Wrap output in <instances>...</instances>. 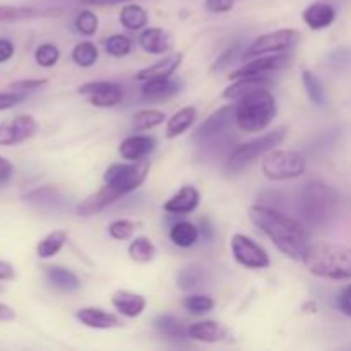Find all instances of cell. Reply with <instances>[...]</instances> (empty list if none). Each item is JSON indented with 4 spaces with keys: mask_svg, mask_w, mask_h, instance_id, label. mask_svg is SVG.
<instances>
[{
    "mask_svg": "<svg viewBox=\"0 0 351 351\" xmlns=\"http://www.w3.org/2000/svg\"><path fill=\"white\" fill-rule=\"evenodd\" d=\"M195 119H197V110L194 106H185V108L178 110L167 123V129H165V137L167 139H175V137L182 136L184 132H187L192 125H194Z\"/></svg>",
    "mask_w": 351,
    "mask_h": 351,
    "instance_id": "cell-26",
    "label": "cell"
},
{
    "mask_svg": "<svg viewBox=\"0 0 351 351\" xmlns=\"http://www.w3.org/2000/svg\"><path fill=\"white\" fill-rule=\"evenodd\" d=\"M47 84H48L47 79H23V81L10 82L9 91L24 93V95H29V93L40 91V89L43 88V86H47Z\"/></svg>",
    "mask_w": 351,
    "mask_h": 351,
    "instance_id": "cell-43",
    "label": "cell"
},
{
    "mask_svg": "<svg viewBox=\"0 0 351 351\" xmlns=\"http://www.w3.org/2000/svg\"><path fill=\"white\" fill-rule=\"evenodd\" d=\"M14 55V45L10 40H3L0 38V64L10 60Z\"/></svg>",
    "mask_w": 351,
    "mask_h": 351,
    "instance_id": "cell-49",
    "label": "cell"
},
{
    "mask_svg": "<svg viewBox=\"0 0 351 351\" xmlns=\"http://www.w3.org/2000/svg\"><path fill=\"white\" fill-rule=\"evenodd\" d=\"M127 252H129V257L134 263L147 264L154 259V256H156V247H154V243L151 242L147 237H136V239L130 242Z\"/></svg>",
    "mask_w": 351,
    "mask_h": 351,
    "instance_id": "cell-31",
    "label": "cell"
},
{
    "mask_svg": "<svg viewBox=\"0 0 351 351\" xmlns=\"http://www.w3.org/2000/svg\"><path fill=\"white\" fill-rule=\"evenodd\" d=\"M16 317L12 308L5 304H0V321H12Z\"/></svg>",
    "mask_w": 351,
    "mask_h": 351,
    "instance_id": "cell-53",
    "label": "cell"
},
{
    "mask_svg": "<svg viewBox=\"0 0 351 351\" xmlns=\"http://www.w3.org/2000/svg\"><path fill=\"white\" fill-rule=\"evenodd\" d=\"M182 58H184V53H180V51H175V53L167 55V57L154 62V64L149 65V67L141 69V71L137 72L136 79L141 82H146L149 81V79L171 77V75L175 74V71L180 67Z\"/></svg>",
    "mask_w": 351,
    "mask_h": 351,
    "instance_id": "cell-18",
    "label": "cell"
},
{
    "mask_svg": "<svg viewBox=\"0 0 351 351\" xmlns=\"http://www.w3.org/2000/svg\"><path fill=\"white\" fill-rule=\"evenodd\" d=\"M72 60L79 67H91L98 60V47L93 41H81L72 50Z\"/></svg>",
    "mask_w": 351,
    "mask_h": 351,
    "instance_id": "cell-36",
    "label": "cell"
},
{
    "mask_svg": "<svg viewBox=\"0 0 351 351\" xmlns=\"http://www.w3.org/2000/svg\"><path fill=\"white\" fill-rule=\"evenodd\" d=\"M139 45L147 53L163 55L173 48V40L163 27H147L139 34Z\"/></svg>",
    "mask_w": 351,
    "mask_h": 351,
    "instance_id": "cell-20",
    "label": "cell"
},
{
    "mask_svg": "<svg viewBox=\"0 0 351 351\" xmlns=\"http://www.w3.org/2000/svg\"><path fill=\"white\" fill-rule=\"evenodd\" d=\"M120 23L125 29L139 31L147 24V12L141 5H125L120 10Z\"/></svg>",
    "mask_w": 351,
    "mask_h": 351,
    "instance_id": "cell-34",
    "label": "cell"
},
{
    "mask_svg": "<svg viewBox=\"0 0 351 351\" xmlns=\"http://www.w3.org/2000/svg\"><path fill=\"white\" fill-rule=\"evenodd\" d=\"M331 62L332 65H346L351 62V51L348 50H336L335 53H331Z\"/></svg>",
    "mask_w": 351,
    "mask_h": 351,
    "instance_id": "cell-50",
    "label": "cell"
},
{
    "mask_svg": "<svg viewBox=\"0 0 351 351\" xmlns=\"http://www.w3.org/2000/svg\"><path fill=\"white\" fill-rule=\"evenodd\" d=\"M105 48L112 57L120 58L130 53V50H132V41H130V38L123 36V34H113V36H110L105 41Z\"/></svg>",
    "mask_w": 351,
    "mask_h": 351,
    "instance_id": "cell-39",
    "label": "cell"
},
{
    "mask_svg": "<svg viewBox=\"0 0 351 351\" xmlns=\"http://www.w3.org/2000/svg\"><path fill=\"white\" fill-rule=\"evenodd\" d=\"M336 305H338V308L343 314L351 317V283L346 285V287L339 291L338 298H336Z\"/></svg>",
    "mask_w": 351,
    "mask_h": 351,
    "instance_id": "cell-46",
    "label": "cell"
},
{
    "mask_svg": "<svg viewBox=\"0 0 351 351\" xmlns=\"http://www.w3.org/2000/svg\"><path fill=\"white\" fill-rule=\"evenodd\" d=\"M120 197H123V195L119 191H115V189L105 184L98 192H95V194L86 197L82 202H79L77 208H75V213L79 216H93L96 213L103 211L105 208H108V206H112Z\"/></svg>",
    "mask_w": 351,
    "mask_h": 351,
    "instance_id": "cell-14",
    "label": "cell"
},
{
    "mask_svg": "<svg viewBox=\"0 0 351 351\" xmlns=\"http://www.w3.org/2000/svg\"><path fill=\"white\" fill-rule=\"evenodd\" d=\"M139 226V221H132V219H117V221H113L112 225L108 226V233L110 237L115 240H129Z\"/></svg>",
    "mask_w": 351,
    "mask_h": 351,
    "instance_id": "cell-38",
    "label": "cell"
},
{
    "mask_svg": "<svg viewBox=\"0 0 351 351\" xmlns=\"http://www.w3.org/2000/svg\"><path fill=\"white\" fill-rule=\"evenodd\" d=\"M182 89L180 79H149L143 86V98L147 101H163L171 98Z\"/></svg>",
    "mask_w": 351,
    "mask_h": 351,
    "instance_id": "cell-21",
    "label": "cell"
},
{
    "mask_svg": "<svg viewBox=\"0 0 351 351\" xmlns=\"http://www.w3.org/2000/svg\"><path fill=\"white\" fill-rule=\"evenodd\" d=\"M154 149H156V139L154 137L136 134V136H129L127 139L122 141L119 153L123 160L139 161L149 156Z\"/></svg>",
    "mask_w": 351,
    "mask_h": 351,
    "instance_id": "cell-16",
    "label": "cell"
},
{
    "mask_svg": "<svg viewBox=\"0 0 351 351\" xmlns=\"http://www.w3.org/2000/svg\"><path fill=\"white\" fill-rule=\"evenodd\" d=\"M75 317L79 319L81 324L91 329H115L122 328V319L117 317L112 312H106L99 307H84L77 311Z\"/></svg>",
    "mask_w": 351,
    "mask_h": 351,
    "instance_id": "cell-17",
    "label": "cell"
},
{
    "mask_svg": "<svg viewBox=\"0 0 351 351\" xmlns=\"http://www.w3.org/2000/svg\"><path fill=\"white\" fill-rule=\"evenodd\" d=\"M305 168H307L305 156L293 149H273L263 160L264 177L274 182L298 178L305 173Z\"/></svg>",
    "mask_w": 351,
    "mask_h": 351,
    "instance_id": "cell-7",
    "label": "cell"
},
{
    "mask_svg": "<svg viewBox=\"0 0 351 351\" xmlns=\"http://www.w3.org/2000/svg\"><path fill=\"white\" fill-rule=\"evenodd\" d=\"M298 31L290 29H276L271 31V33L261 34L257 40H254L252 45L243 50L242 58L243 60H250V58L263 57V55H271V53H285V51L290 50L298 40Z\"/></svg>",
    "mask_w": 351,
    "mask_h": 351,
    "instance_id": "cell-9",
    "label": "cell"
},
{
    "mask_svg": "<svg viewBox=\"0 0 351 351\" xmlns=\"http://www.w3.org/2000/svg\"><path fill=\"white\" fill-rule=\"evenodd\" d=\"M79 93L89 96L91 105L98 106V108H110V106L119 105L123 96L120 86L108 81H95L88 82V84H82L79 88Z\"/></svg>",
    "mask_w": 351,
    "mask_h": 351,
    "instance_id": "cell-13",
    "label": "cell"
},
{
    "mask_svg": "<svg viewBox=\"0 0 351 351\" xmlns=\"http://www.w3.org/2000/svg\"><path fill=\"white\" fill-rule=\"evenodd\" d=\"M185 311H189L194 315H202L206 312L213 311L215 307V300L208 295H191V297H185L184 302H182Z\"/></svg>",
    "mask_w": 351,
    "mask_h": 351,
    "instance_id": "cell-37",
    "label": "cell"
},
{
    "mask_svg": "<svg viewBox=\"0 0 351 351\" xmlns=\"http://www.w3.org/2000/svg\"><path fill=\"white\" fill-rule=\"evenodd\" d=\"M24 99H26V95H24V93H0V112H2V110L14 108V106L19 105L21 101H24Z\"/></svg>",
    "mask_w": 351,
    "mask_h": 351,
    "instance_id": "cell-45",
    "label": "cell"
},
{
    "mask_svg": "<svg viewBox=\"0 0 351 351\" xmlns=\"http://www.w3.org/2000/svg\"><path fill=\"white\" fill-rule=\"evenodd\" d=\"M58 58H60V50L51 43L40 45L34 51V60L40 67H53Z\"/></svg>",
    "mask_w": 351,
    "mask_h": 351,
    "instance_id": "cell-41",
    "label": "cell"
},
{
    "mask_svg": "<svg viewBox=\"0 0 351 351\" xmlns=\"http://www.w3.org/2000/svg\"><path fill=\"white\" fill-rule=\"evenodd\" d=\"M14 177V167L7 158L0 156V189L5 187Z\"/></svg>",
    "mask_w": 351,
    "mask_h": 351,
    "instance_id": "cell-48",
    "label": "cell"
},
{
    "mask_svg": "<svg viewBox=\"0 0 351 351\" xmlns=\"http://www.w3.org/2000/svg\"><path fill=\"white\" fill-rule=\"evenodd\" d=\"M202 281H204V274H202V271L197 269V267H187V269L180 271L177 278L178 287L185 291L195 290V288L201 287Z\"/></svg>",
    "mask_w": 351,
    "mask_h": 351,
    "instance_id": "cell-40",
    "label": "cell"
},
{
    "mask_svg": "<svg viewBox=\"0 0 351 351\" xmlns=\"http://www.w3.org/2000/svg\"><path fill=\"white\" fill-rule=\"evenodd\" d=\"M47 278L51 283V287H55L57 290L65 291V293H72V291H77L81 288V281L75 276L72 271L65 269L60 266H50L47 267Z\"/></svg>",
    "mask_w": 351,
    "mask_h": 351,
    "instance_id": "cell-27",
    "label": "cell"
},
{
    "mask_svg": "<svg viewBox=\"0 0 351 351\" xmlns=\"http://www.w3.org/2000/svg\"><path fill=\"white\" fill-rule=\"evenodd\" d=\"M237 0H206V9L213 14L230 12L235 7Z\"/></svg>",
    "mask_w": 351,
    "mask_h": 351,
    "instance_id": "cell-47",
    "label": "cell"
},
{
    "mask_svg": "<svg viewBox=\"0 0 351 351\" xmlns=\"http://www.w3.org/2000/svg\"><path fill=\"white\" fill-rule=\"evenodd\" d=\"M249 216L254 225L276 245L280 252L293 261H302L305 250L311 245L307 225L263 204L250 206Z\"/></svg>",
    "mask_w": 351,
    "mask_h": 351,
    "instance_id": "cell-1",
    "label": "cell"
},
{
    "mask_svg": "<svg viewBox=\"0 0 351 351\" xmlns=\"http://www.w3.org/2000/svg\"><path fill=\"white\" fill-rule=\"evenodd\" d=\"M288 129L287 127H278V129L271 130V132L264 134V136L257 137V139L250 141V143L240 144L235 149L230 153L228 160H226V170L230 173H237V171H242L243 168L250 167L257 158L266 156L269 151H273L274 147L280 146L281 143L287 137Z\"/></svg>",
    "mask_w": 351,
    "mask_h": 351,
    "instance_id": "cell-5",
    "label": "cell"
},
{
    "mask_svg": "<svg viewBox=\"0 0 351 351\" xmlns=\"http://www.w3.org/2000/svg\"><path fill=\"white\" fill-rule=\"evenodd\" d=\"M165 119H167V115H165V112H161V110H156V108L141 110V112H137L136 115H134L132 127L136 132H143V130H149V129H154V127L161 125Z\"/></svg>",
    "mask_w": 351,
    "mask_h": 351,
    "instance_id": "cell-35",
    "label": "cell"
},
{
    "mask_svg": "<svg viewBox=\"0 0 351 351\" xmlns=\"http://www.w3.org/2000/svg\"><path fill=\"white\" fill-rule=\"evenodd\" d=\"M302 19L307 24L311 29L321 31L326 29V27L331 26L336 19V9L331 5V3L326 2H315L311 3L307 9L302 14Z\"/></svg>",
    "mask_w": 351,
    "mask_h": 351,
    "instance_id": "cell-23",
    "label": "cell"
},
{
    "mask_svg": "<svg viewBox=\"0 0 351 351\" xmlns=\"http://www.w3.org/2000/svg\"><path fill=\"white\" fill-rule=\"evenodd\" d=\"M189 338L201 343H221L228 338V331L219 322L204 321L195 322L187 328Z\"/></svg>",
    "mask_w": 351,
    "mask_h": 351,
    "instance_id": "cell-25",
    "label": "cell"
},
{
    "mask_svg": "<svg viewBox=\"0 0 351 351\" xmlns=\"http://www.w3.org/2000/svg\"><path fill=\"white\" fill-rule=\"evenodd\" d=\"M230 249L240 266L247 269H266L271 266L269 254L250 237L243 233H235L230 240Z\"/></svg>",
    "mask_w": 351,
    "mask_h": 351,
    "instance_id": "cell-10",
    "label": "cell"
},
{
    "mask_svg": "<svg viewBox=\"0 0 351 351\" xmlns=\"http://www.w3.org/2000/svg\"><path fill=\"white\" fill-rule=\"evenodd\" d=\"M151 170V161L147 158L139 161H130V163H113L106 168L103 175V182L120 194L125 195L129 192L136 191Z\"/></svg>",
    "mask_w": 351,
    "mask_h": 351,
    "instance_id": "cell-8",
    "label": "cell"
},
{
    "mask_svg": "<svg viewBox=\"0 0 351 351\" xmlns=\"http://www.w3.org/2000/svg\"><path fill=\"white\" fill-rule=\"evenodd\" d=\"M338 192L322 180H311L298 195V213L308 228H326L338 215Z\"/></svg>",
    "mask_w": 351,
    "mask_h": 351,
    "instance_id": "cell-2",
    "label": "cell"
},
{
    "mask_svg": "<svg viewBox=\"0 0 351 351\" xmlns=\"http://www.w3.org/2000/svg\"><path fill=\"white\" fill-rule=\"evenodd\" d=\"M38 132V122L31 115H17L0 123V146H16Z\"/></svg>",
    "mask_w": 351,
    "mask_h": 351,
    "instance_id": "cell-11",
    "label": "cell"
},
{
    "mask_svg": "<svg viewBox=\"0 0 351 351\" xmlns=\"http://www.w3.org/2000/svg\"><path fill=\"white\" fill-rule=\"evenodd\" d=\"M240 48H242V47H240V45H233L232 48H228V50L223 51L221 57H219L218 60L215 62V65H213V72L223 71V69L228 67V65L232 64V62L237 58V55H239Z\"/></svg>",
    "mask_w": 351,
    "mask_h": 351,
    "instance_id": "cell-44",
    "label": "cell"
},
{
    "mask_svg": "<svg viewBox=\"0 0 351 351\" xmlns=\"http://www.w3.org/2000/svg\"><path fill=\"white\" fill-rule=\"evenodd\" d=\"M75 29L84 36H93L98 31V16L93 10H81L75 17Z\"/></svg>",
    "mask_w": 351,
    "mask_h": 351,
    "instance_id": "cell-42",
    "label": "cell"
},
{
    "mask_svg": "<svg viewBox=\"0 0 351 351\" xmlns=\"http://www.w3.org/2000/svg\"><path fill=\"white\" fill-rule=\"evenodd\" d=\"M112 305L119 311V314L123 315V317L136 319L143 314L147 302L143 295L134 293V291L129 290H119L113 293Z\"/></svg>",
    "mask_w": 351,
    "mask_h": 351,
    "instance_id": "cell-22",
    "label": "cell"
},
{
    "mask_svg": "<svg viewBox=\"0 0 351 351\" xmlns=\"http://www.w3.org/2000/svg\"><path fill=\"white\" fill-rule=\"evenodd\" d=\"M288 55L285 53H271V55H263V57L250 58L245 60V64L240 65L237 71H233L230 74V79H239L245 77V75H269L273 72L280 71L285 65L288 64Z\"/></svg>",
    "mask_w": 351,
    "mask_h": 351,
    "instance_id": "cell-12",
    "label": "cell"
},
{
    "mask_svg": "<svg viewBox=\"0 0 351 351\" xmlns=\"http://www.w3.org/2000/svg\"><path fill=\"white\" fill-rule=\"evenodd\" d=\"M60 9H38V7H17L0 5V23H14V21L36 19V17H57Z\"/></svg>",
    "mask_w": 351,
    "mask_h": 351,
    "instance_id": "cell-24",
    "label": "cell"
},
{
    "mask_svg": "<svg viewBox=\"0 0 351 351\" xmlns=\"http://www.w3.org/2000/svg\"><path fill=\"white\" fill-rule=\"evenodd\" d=\"M154 328L161 332L163 336H168V338H173V339H182L185 338L187 335V328L182 324L180 319L173 317L170 314H163V315H158L154 319Z\"/></svg>",
    "mask_w": 351,
    "mask_h": 351,
    "instance_id": "cell-32",
    "label": "cell"
},
{
    "mask_svg": "<svg viewBox=\"0 0 351 351\" xmlns=\"http://www.w3.org/2000/svg\"><path fill=\"white\" fill-rule=\"evenodd\" d=\"M233 125H237L235 105L223 106V108L216 110L213 115H209L197 127V130L192 136V141L201 147L221 146L228 139L230 134H232Z\"/></svg>",
    "mask_w": 351,
    "mask_h": 351,
    "instance_id": "cell-6",
    "label": "cell"
},
{
    "mask_svg": "<svg viewBox=\"0 0 351 351\" xmlns=\"http://www.w3.org/2000/svg\"><path fill=\"white\" fill-rule=\"evenodd\" d=\"M201 232L195 225L189 221H180L175 223L170 230V240L180 249H191L197 243Z\"/></svg>",
    "mask_w": 351,
    "mask_h": 351,
    "instance_id": "cell-28",
    "label": "cell"
},
{
    "mask_svg": "<svg viewBox=\"0 0 351 351\" xmlns=\"http://www.w3.org/2000/svg\"><path fill=\"white\" fill-rule=\"evenodd\" d=\"M302 84H304L305 91H307L308 98L314 105L324 106L328 103V96H326V89L322 82L319 81L317 75L311 71L302 72Z\"/></svg>",
    "mask_w": 351,
    "mask_h": 351,
    "instance_id": "cell-33",
    "label": "cell"
},
{
    "mask_svg": "<svg viewBox=\"0 0 351 351\" xmlns=\"http://www.w3.org/2000/svg\"><path fill=\"white\" fill-rule=\"evenodd\" d=\"M276 98L269 88L243 96L235 105V123L243 132H261L276 117Z\"/></svg>",
    "mask_w": 351,
    "mask_h": 351,
    "instance_id": "cell-4",
    "label": "cell"
},
{
    "mask_svg": "<svg viewBox=\"0 0 351 351\" xmlns=\"http://www.w3.org/2000/svg\"><path fill=\"white\" fill-rule=\"evenodd\" d=\"M302 263L308 273L324 280H351V247L339 243H311Z\"/></svg>",
    "mask_w": 351,
    "mask_h": 351,
    "instance_id": "cell-3",
    "label": "cell"
},
{
    "mask_svg": "<svg viewBox=\"0 0 351 351\" xmlns=\"http://www.w3.org/2000/svg\"><path fill=\"white\" fill-rule=\"evenodd\" d=\"M122 2H130V0H81L84 5H117Z\"/></svg>",
    "mask_w": 351,
    "mask_h": 351,
    "instance_id": "cell-52",
    "label": "cell"
},
{
    "mask_svg": "<svg viewBox=\"0 0 351 351\" xmlns=\"http://www.w3.org/2000/svg\"><path fill=\"white\" fill-rule=\"evenodd\" d=\"M271 86H273V81L269 75H245V77L235 79V82L225 89L223 98L230 99V101H239L250 93L271 88Z\"/></svg>",
    "mask_w": 351,
    "mask_h": 351,
    "instance_id": "cell-15",
    "label": "cell"
},
{
    "mask_svg": "<svg viewBox=\"0 0 351 351\" xmlns=\"http://www.w3.org/2000/svg\"><path fill=\"white\" fill-rule=\"evenodd\" d=\"M14 278H16V271H14V267L10 266L9 263L0 259V281H9V280H14Z\"/></svg>",
    "mask_w": 351,
    "mask_h": 351,
    "instance_id": "cell-51",
    "label": "cell"
},
{
    "mask_svg": "<svg viewBox=\"0 0 351 351\" xmlns=\"http://www.w3.org/2000/svg\"><path fill=\"white\" fill-rule=\"evenodd\" d=\"M199 201H201V194H199L197 189L185 185L165 202L163 209L171 215H189V213L197 209Z\"/></svg>",
    "mask_w": 351,
    "mask_h": 351,
    "instance_id": "cell-19",
    "label": "cell"
},
{
    "mask_svg": "<svg viewBox=\"0 0 351 351\" xmlns=\"http://www.w3.org/2000/svg\"><path fill=\"white\" fill-rule=\"evenodd\" d=\"M65 242H67V232H64V230H55V232L48 233L45 239L40 240V243L36 247V256L40 259H50V257L57 256L64 249Z\"/></svg>",
    "mask_w": 351,
    "mask_h": 351,
    "instance_id": "cell-29",
    "label": "cell"
},
{
    "mask_svg": "<svg viewBox=\"0 0 351 351\" xmlns=\"http://www.w3.org/2000/svg\"><path fill=\"white\" fill-rule=\"evenodd\" d=\"M27 202L38 206L41 209H57L62 204V195L57 189L53 187H41L36 191L24 195Z\"/></svg>",
    "mask_w": 351,
    "mask_h": 351,
    "instance_id": "cell-30",
    "label": "cell"
}]
</instances>
